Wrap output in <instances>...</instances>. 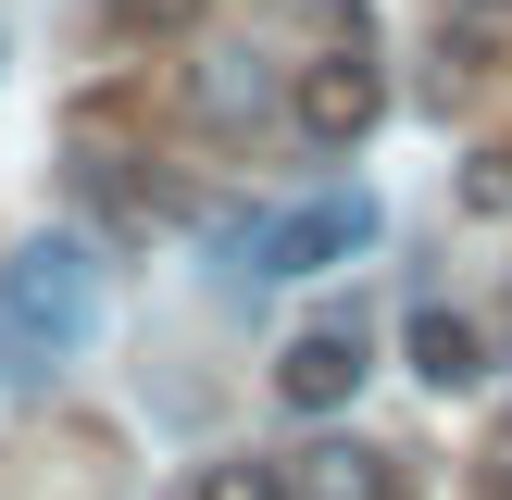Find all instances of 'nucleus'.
Wrapping results in <instances>:
<instances>
[{
  "mask_svg": "<svg viewBox=\"0 0 512 500\" xmlns=\"http://www.w3.org/2000/svg\"><path fill=\"white\" fill-rule=\"evenodd\" d=\"M100 338V263L88 238H25L0 263V363H63Z\"/></svg>",
  "mask_w": 512,
  "mask_h": 500,
  "instance_id": "f257e3e1",
  "label": "nucleus"
},
{
  "mask_svg": "<svg viewBox=\"0 0 512 500\" xmlns=\"http://www.w3.org/2000/svg\"><path fill=\"white\" fill-rule=\"evenodd\" d=\"M288 113H300V138H313V150H363V138H375V113H388V75H375V63H363V38H350V50H325V63H300Z\"/></svg>",
  "mask_w": 512,
  "mask_h": 500,
  "instance_id": "f03ea898",
  "label": "nucleus"
},
{
  "mask_svg": "<svg viewBox=\"0 0 512 500\" xmlns=\"http://www.w3.org/2000/svg\"><path fill=\"white\" fill-rule=\"evenodd\" d=\"M350 250H375V200L363 188H325V200H300V213L263 225V275H325Z\"/></svg>",
  "mask_w": 512,
  "mask_h": 500,
  "instance_id": "7ed1b4c3",
  "label": "nucleus"
},
{
  "mask_svg": "<svg viewBox=\"0 0 512 500\" xmlns=\"http://www.w3.org/2000/svg\"><path fill=\"white\" fill-rule=\"evenodd\" d=\"M275 388H288V413H338L363 388V325H300L275 350Z\"/></svg>",
  "mask_w": 512,
  "mask_h": 500,
  "instance_id": "20e7f679",
  "label": "nucleus"
},
{
  "mask_svg": "<svg viewBox=\"0 0 512 500\" xmlns=\"http://www.w3.org/2000/svg\"><path fill=\"white\" fill-rule=\"evenodd\" d=\"M288 500H400V463L388 450H363V438H313V450H288Z\"/></svg>",
  "mask_w": 512,
  "mask_h": 500,
  "instance_id": "39448f33",
  "label": "nucleus"
},
{
  "mask_svg": "<svg viewBox=\"0 0 512 500\" xmlns=\"http://www.w3.org/2000/svg\"><path fill=\"white\" fill-rule=\"evenodd\" d=\"M475 363H488V350H475L463 313H413V375L425 388H475Z\"/></svg>",
  "mask_w": 512,
  "mask_h": 500,
  "instance_id": "423d86ee",
  "label": "nucleus"
},
{
  "mask_svg": "<svg viewBox=\"0 0 512 500\" xmlns=\"http://www.w3.org/2000/svg\"><path fill=\"white\" fill-rule=\"evenodd\" d=\"M188 500H288V475L263 463V450H225V463H200V488Z\"/></svg>",
  "mask_w": 512,
  "mask_h": 500,
  "instance_id": "0eeeda50",
  "label": "nucleus"
},
{
  "mask_svg": "<svg viewBox=\"0 0 512 500\" xmlns=\"http://www.w3.org/2000/svg\"><path fill=\"white\" fill-rule=\"evenodd\" d=\"M200 113L213 125H263V75L250 63H200Z\"/></svg>",
  "mask_w": 512,
  "mask_h": 500,
  "instance_id": "6e6552de",
  "label": "nucleus"
},
{
  "mask_svg": "<svg viewBox=\"0 0 512 500\" xmlns=\"http://www.w3.org/2000/svg\"><path fill=\"white\" fill-rule=\"evenodd\" d=\"M100 13H113V38H188L213 0H100Z\"/></svg>",
  "mask_w": 512,
  "mask_h": 500,
  "instance_id": "1a4fd4ad",
  "label": "nucleus"
},
{
  "mask_svg": "<svg viewBox=\"0 0 512 500\" xmlns=\"http://www.w3.org/2000/svg\"><path fill=\"white\" fill-rule=\"evenodd\" d=\"M463 200H475V213H512V150H475V175H463Z\"/></svg>",
  "mask_w": 512,
  "mask_h": 500,
  "instance_id": "9d476101",
  "label": "nucleus"
},
{
  "mask_svg": "<svg viewBox=\"0 0 512 500\" xmlns=\"http://www.w3.org/2000/svg\"><path fill=\"white\" fill-rule=\"evenodd\" d=\"M438 75H488V38L475 25H438Z\"/></svg>",
  "mask_w": 512,
  "mask_h": 500,
  "instance_id": "9b49d317",
  "label": "nucleus"
},
{
  "mask_svg": "<svg viewBox=\"0 0 512 500\" xmlns=\"http://www.w3.org/2000/svg\"><path fill=\"white\" fill-rule=\"evenodd\" d=\"M488 500H512V463H500V475H488Z\"/></svg>",
  "mask_w": 512,
  "mask_h": 500,
  "instance_id": "f8f14e48",
  "label": "nucleus"
},
{
  "mask_svg": "<svg viewBox=\"0 0 512 500\" xmlns=\"http://www.w3.org/2000/svg\"><path fill=\"white\" fill-rule=\"evenodd\" d=\"M463 13H512V0H463Z\"/></svg>",
  "mask_w": 512,
  "mask_h": 500,
  "instance_id": "ddd939ff",
  "label": "nucleus"
}]
</instances>
